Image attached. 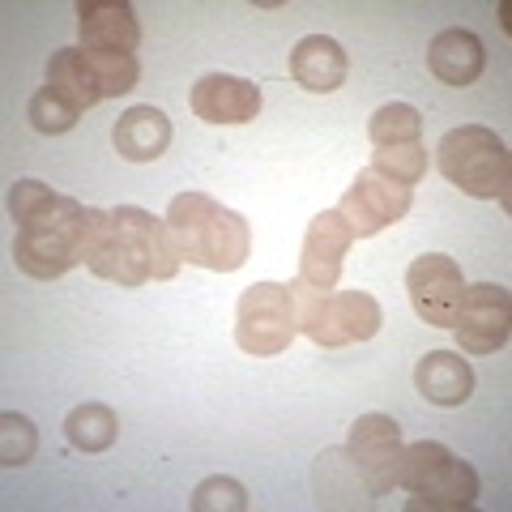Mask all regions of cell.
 <instances>
[{
    "label": "cell",
    "mask_w": 512,
    "mask_h": 512,
    "mask_svg": "<svg viewBox=\"0 0 512 512\" xmlns=\"http://www.w3.org/2000/svg\"><path fill=\"white\" fill-rule=\"evenodd\" d=\"M9 214L18 222L13 239V261L22 274L52 282L64 278L73 265H82V239H86V205L73 197H60L39 180H13L9 188Z\"/></svg>",
    "instance_id": "1"
},
{
    "label": "cell",
    "mask_w": 512,
    "mask_h": 512,
    "mask_svg": "<svg viewBox=\"0 0 512 512\" xmlns=\"http://www.w3.org/2000/svg\"><path fill=\"white\" fill-rule=\"evenodd\" d=\"M167 227L184 261L214 269V274H235L252 252L248 218L227 210L214 197H205V192H180V197H171Z\"/></svg>",
    "instance_id": "2"
},
{
    "label": "cell",
    "mask_w": 512,
    "mask_h": 512,
    "mask_svg": "<svg viewBox=\"0 0 512 512\" xmlns=\"http://www.w3.org/2000/svg\"><path fill=\"white\" fill-rule=\"evenodd\" d=\"M436 167L448 184H457L466 197H500L508 210V180H512V154L504 137H495L483 124L448 128L436 146Z\"/></svg>",
    "instance_id": "3"
},
{
    "label": "cell",
    "mask_w": 512,
    "mask_h": 512,
    "mask_svg": "<svg viewBox=\"0 0 512 512\" xmlns=\"http://www.w3.org/2000/svg\"><path fill=\"white\" fill-rule=\"evenodd\" d=\"M291 295H295V320H299V333H308L316 346L325 350H338L350 342H372L380 325H384V312L380 303L367 295V291H312L303 286L299 278L291 282Z\"/></svg>",
    "instance_id": "4"
},
{
    "label": "cell",
    "mask_w": 512,
    "mask_h": 512,
    "mask_svg": "<svg viewBox=\"0 0 512 512\" xmlns=\"http://www.w3.org/2000/svg\"><path fill=\"white\" fill-rule=\"evenodd\" d=\"M402 487L414 495L410 508H470L478 500V470L440 440H414L402 457Z\"/></svg>",
    "instance_id": "5"
},
{
    "label": "cell",
    "mask_w": 512,
    "mask_h": 512,
    "mask_svg": "<svg viewBox=\"0 0 512 512\" xmlns=\"http://www.w3.org/2000/svg\"><path fill=\"white\" fill-rule=\"evenodd\" d=\"M299 333L295 295L282 282H252L235 303V342L252 359H274L291 350Z\"/></svg>",
    "instance_id": "6"
},
{
    "label": "cell",
    "mask_w": 512,
    "mask_h": 512,
    "mask_svg": "<svg viewBox=\"0 0 512 512\" xmlns=\"http://www.w3.org/2000/svg\"><path fill=\"white\" fill-rule=\"evenodd\" d=\"M346 453H350V461H355V470L363 474L372 500L389 495L393 487H402L406 444H402V427H397L389 414H359V419L350 423Z\"/></svg>",
    "instance_id": "7"
},
{
    "label": "cell",
    "mask_w": 512,
    "mask_h": 512,
    "mask_svg": "<svg viewBox=\"0 0 512 512\" xmlns=\"http://www.w3.org/2000/svg\"><path fill=\"white\" fill-rule=\"evenodd\" d=\"M406 295L410 308L423 325L436 329H453L461 295H466V278H461V265L444 252H423L414 256V265L406 269Z\"/></svg>",
    "instance_id": "8"
},
{
    "label": "cell",
    "mask_w": 512,
    "mask_h": 512,
    "mask_svg": "<svg viewBox=\"0 0 512 512\" xmlns=\"http://www.w3.org/2000/svg\"><path fill=\"white\" fill-rule=\"evenodd\" d=\"M410 201H414V188L393 184L389 175L367 167V171L355 175V184L346 188V197L338 201V214L346 218V227L355 239H372L384 227L402 222L410 214Z\"/></svg>",
    "instance_id": "9"
},
{
    "label": "cell",
    "mask_w": 512,
    "mask_h": 512,
    "mask_svg": "<svg viewBox=\"0 0 512 512\" xmlns=\"http://www.w3.org/2000/svg\"><path fill=\"white\" fill-rule=\"evenodd\" d=\"M82 265L94 278L116 282V286H146L150 274L141 265L133 239L120 231L111 210H90L86 214V239H82Z\"/></svg>",
    "instance_id": "10"
},
{
    "label": "cell",
    "mask_w": 512,
    "mask_h": 512,
    "mask_svg": "<svg viewBox=\"0 0 512 512\" xmlns=\"http://www.w3.org/2000/svg\"><path fill=\"white\" fill-rule=\"evenodd\" d=\"M508 320H512V299L504 286L474 282V286H466V295H461L453 333L466 355H495V350L508 342Z\"/></svg>",
    "instance_id": "11"
},
{
    "label": "cell",
    "mask_w": 512,
    "mask_h": 512,
    "mask_svg": "<svg viewBox=\"0 0 512 512\" xmlns=\"http://www.w3.org/2000/svg\"><path fill=\"white\" fill-rule=\"evenodd\" d=\"M355 244L346 218L338 210H325L308 222V235H303V252H299V282L312 286V291H333L342 274V256Z\"/></svg>",
    "instance_id": "12"
},
{
    "label": "cell",
    "mask_w": 512,
    "mask_h": 512,
    "mask_svg": "<svg viewBox=\"0 0 512 512\" xmlns=\"http://www.w3.org/2000/svg\"><path fill=\"white\" fill-rule=\"evenodd\" d=\"M188 103L205 124H248L261 116V86L235 73H205L192 86Z\"/></svg>",
    "instance_id": "13"
},
{
    "label": "cell",
    "mask_w": 512,
    "mask_h": 512,
    "mask_svg": "<svg viewBox=\"0 0 512 512\" xmlns=\"http://www.w3.org/2000/svg\"><path fill=\"white\" fill-rule=\"evenodd\" d=\"M77 30L82 47L94 52H137L141 22L128 0H77Z\"/></svg>",
    "instance_id": "14"
},
{
    "label": "cell",
    "mask_w": 512,
    "mask_h": 512,
    "mask_svg": "<svg viewBox=\"0 0 512 512\" xmlns=\"http://www.w3.org/2000/svg\"><path fill=\"white\" fill-rule=\"evenodd\" d=\"M111 218L120 222V231L133 239V248L141 256V265H146V274L158 278V282H167L180 274V248H175V239H171V227H167V218H154L150 210H141V205H120V210H111Z\"/></svg>",
    "instance_id": "15"
},
{
    "label": "cell",
    "mask_w": 512,
    "mask_h": 512,
    "mask_svg": "<svg viewBox=\"0 0 512 512\" xmlns=\"http://www.w3.org/2000/svg\"><path fill=\"white\" fill-rule=\"evenodd\" d=\"M483 64H487V47L466 26L440 30V35L431 39V47H427V69L436 73L444 86H457V90L474 86L478 73H483Z\"/></svg>",
    "instance_id": "16"
},
{
    "label": "cell",
    "mask_w": 512,
    "mask_h": 512,
    "mask_svg": "<svg viewBox=\"0 0 512 512\" xmlns=\"http://www.w3.org/2000/svg\"><path fill=\"white\" fill-rule=\"evenodd\" d=\"M414 389L431 406H466L474 393V367L461 359V350H427L414 367Z\"/></svg>",
    "instance_id": "17"
},
{
    "label": "cell",
    "mask_w": 512,
    "mask_h": 512,
    "mask_svg": "<svg viewBox=\"0 0 512 512\" xmlns=\"http://www.w3.org/2000/svg\"><path fill=\"white\" fill-rule=\"evenodd\" d=\"M312 491L320 508H367L372 491H367L363 474L355 470L346 448H325L312 461Z\"/></svg>",
    "instance_id": "18"
},
{
    "label": "cell",
    "mask_w": 512,
    "mask_h": 512,
    "mask_svg": "<svg viewBox=\"0 0 512 512\" xmlns=\"http://www.w3.org/2000/svg\"><path fill=\"white\" fill-rule=\"evenodd\" d=\"M111 141H116L120 158H128V163H154L171 146V120L150 103L128 107L116 120V128H111Z\"/></svg>",
    "instance_id": "19"
},
{
    "label": "cell",
    "mask_w": 512,
    "mask_h": 512,
    "mask_svg": "<svg viewBox=\"0 0 512 512\" xmlns=\"http://www.w3.org/2000/svg\"><path fill=\"white\" fill-rule=\"evenodd\" d=\"M346 52H342V43L338 39H329V35H308V39H299L295 43V52H291V77L303 86V90H312V94H329V90H338L346 82Z\"/></svg>",
    "instance_id": "20"
},
{
    "label": "cell",
    "mask_w": 512,
    "mask_h": 512,
    "mask_svg": "<svg viewBox=\"0 0 512 512\" xmlns=\"http://www.w3.org/2000/svg\"><path fill=\"white\" fill-rule=\"evenodd\" d=\"M47 90L60 94L77 111H90L94 103H103V86H99V73H94L86 47H60L47 60Z\"/></svg>",
    "instance_id": "21"
},
{
    "label": "cell",
    "mask_w": 512,
    "mask_h": 512,
    "mask_svg": "<svg viewBox=\"0 0 512 512\" xmlns=\"http://www.w3.org/2000/svg\"><path fill=\"white\" fill-rule=\"evenodd\" d=\"M64 436L77 453H103V448L116 444L120 436V423H116V410L103 406V402H82L69 410L64 419Z\"/></svg>",
    "instance_id": "22"
},
{
    "label": "cell",
    "mask_w": 512,
    "mask_h": 512,
    "mask_svg": "<svg viewBox=\"0 0 512 512\" xmlns=\"http://www.w3.org/2000/svg\"><path fill=\"white\" fill-rule=\"evenodd\" d=\"M367 137H372V146L384 150V146H406V141H423V116L419 107L410 103H384L372 111V120H367Z\"/></svg>",
    "instance_id": "23"
},
{
    "label": "cell",
    "mask_w": 512,
    "mask_h": 512,
    "mask_svg": "<svg viewBox=\"0 0 512 512\" xmlns=\"http://www.w3.org/2000/svg\"><path fill=\"white\" fill-rule=\"evenodd\" d=\"M86 56L94 64V73H99L103 99H120V94H128V90L141 82V60H137V52H94V47H86Z\"/></svg>",
    "instance_id": "24"
},
{
    "label": "cell",
    "mask_w": 512,
    "mask_h": 512,
    "mask_svg": "<svg viewBox=\"0 0 512 512\" xmlns=\"http://www.w3.org/2000/svg\"><path fill=\"white\" fill-rule=\"evenodd\" d=\"M372 171L389 175L393 184L414 188L427 175V146L423 141H406V146H384L372 154Z\"/></svg>",
    "instance_id": "25"
},
{
    "label": "cell",
    "mask_w": 512,
    "mask_h": 512,
    "mask_svg": "<svg viewBox=\"0 0 512 512\" xmlns=\"http://www.w3.org/2000/svg\"><path fill=\"white\" fill-rule=\"evenodd\" d=\"M35 448H39V431L26 414H18V410L0 414V466H9V470L26 466V461L35 457Z\"/></svg>",
    "instance_id": "26"
},
{
    "label": "cell",
    "mask_w": 512,
    "mask_h": 512,
    "mask_svg": "<svg viewBox=\"0 0 512 512\" xmlns=\"http://www.w3.org/2000/svg\"><path fill=\"white\" fill-rule=\"evenodd\" d=\"M77 116L82 111L77 107H69L60 99V94H52V90H39L35 99H30V107H26V120H30V128L35 133H43V137H60V133H69V128L77 124Z\"/></svg>",
    "instance_id": "27"
},
{
    "label": "cell",
    "mask_w": 512,
    "mask_h": 512,
    "mask_svg": "<svg viewBox=\"0 0 512 512\" xmlns=\"http://www.w3.org/2000/svg\"><path fill=\"white\" fill-rule=\"evenodd\" d=\"M244 508H248V491L244 483H235L227 474L205 478L192 491V512H244Z\"/></svg>",
    "instance_id": "28"
}]
</instances>
